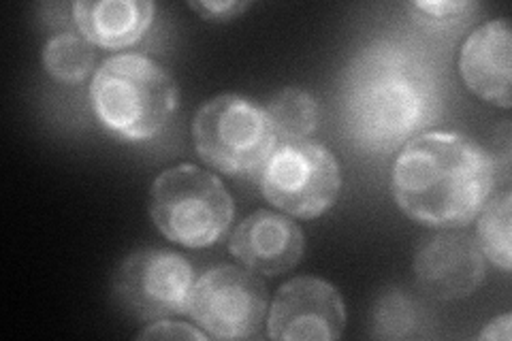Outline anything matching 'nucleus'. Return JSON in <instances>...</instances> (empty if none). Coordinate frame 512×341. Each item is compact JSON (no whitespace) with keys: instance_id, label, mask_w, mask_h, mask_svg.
Returning a JSON list of instances; mask_svg holds the SVG:
<instances>
[{"instance_id":"1","label":"nucleus","mask_w":512,"mask_h":341,"mask_svg":"<svg viewBox=\"0 0 512 341\" xmlns=\"http://www.w3.org/2000/svg\"><path fill=\"white\" fill-rule=\"evenodd\" d=\"M491 154L461 133H427L406 143L393 167L399 209L431 229L468 226L491 199Z\"/></svg>"},{"instance_id":"2","label":"nucleus","mask_w":512,"mask_h":341,"mask_svg":"<svg viewBox=\"0 0 512 341\" xmlns=\"http://www.w3.org/2000/svg\"><path fill=\"white\" fill-rule=\"evenodd\" d=\"M438 107L431 73L399 47L378 45L352 64L344 111L352 137L365 148L389 150L429 122Z\"/></svg>"},{"instance_id":"3","label":"nucleus","mask_w":512,"mask_h":341,"mask_svg":"<svg viewBox=\"0 0 512 341\" xmlns=\"http://www.w3.org/2000/svg\"><path fill=\"white\" fill-rule=\"evenodd\" d=\"M178 96L173 75L141 54L107 58L90 86L96 120L124 141H148L163 131L178 107Z\"/></svg>"},{"instance_id":"4","label":"nucleus","mask_w":512,"mask_h":341,"mask_svg":"<svg viewBox=\"0 0 512 341\" xmlns=\"http://www.w3.org/2000/svg\"><path fill=\"white\" fill-rule=\"evenodd\" d=\"M150 216L158 231L173 243L184 248H207L229 231L233 199L210 171L178 165L154 180Z\"/></svg>"},{"instance_id":"5","label":"nucleus","mask_w":512,"mask_h":341,"mask_svg":"<svg viewBox=\"0 0 512 341\" xmlns=\"http://www.w3.org/2000/svg\"><path fill=\"white\" fill-rule=\"evenodd\" d=\"M197 154L224 175H242L265 165L276 150L267 109L239 94H218L201 105L192 122Z\"/></svg>"},{"instance_id":"6","label":"nucleus","mask_w":512,"mask_h":341,"mask_svg":"<svg viewBox=\"0 0 512 341\" xmlns=\"http://www.w3.org/2000/svg\"><path fill=\"white\" fill-rule=\"evenodd\" d=\"M342 173L329 148L310 139L284 141L261 169L265 199L284 214L312 220L327 214L340 197Z\"/></svg>"},{"instance_id":"7","label":"nucleus","mask_w":512,"mask_h":341,"mask_svg":"<svg viewBox=\"0 0 512 341\" xmlns=\"http://www.w3.org/2000/svg\"><path fill=\"white\" fill-rule=\"evenodd\" d=\"M195 269L178 252L146 248L126 256L114 275V295L122 310L141 320L186 314Z\"/></svg>"},{"instance_id":"8","label":"nucleus","mask_w":512,"mask_h":341,"mask_svg":"<svg viewBox=\"0 0 512 341\" xmlns=\"http://www.w3.org/2000/svg\"><path fill=\"white\" fill-rule=\"evenodd\" d=\"M188 314L210 337L250 339L267 314L265 284L242 267L218 265L195 282Z\"/></svg>"},{"instance_id":"9","label":"nucleus","mask_w":512,"mask_h":341,"mask_svg":"<svg viewBox=\"0 0 512 341\" xmlns=\"http://www.w3.org/2000/svg\"><path fill=\"white\" fill-rule=\"evenodd\" d=\"M346 310L340 292L320 278L286 282L274 299L267 335L278 341L338 339L344 331Z\"/></svg>"},{"instance_id":"10","label":"nucleus","mask_w":512,"mask_h":341,"mask_svg":"<svg viewBox=\"0 0 512 341\" xmlns=\"http://www.w3.org/2000/svg\"><path fill=\"white\" fill-rule=\"evenodd\" d=\"M414 273L429 297L466 299L485 280V256L472 237L448 231L423 243L414 258Z\"/></svg>"},{"instance_id":"11","label":"nucleus","mask_w":512,"mask_h":341,"mask_svg":"<svg viewBox=\"0 0 512 341\" xmlns=\"http://www.w3.org/2000/svg\"><path fill=\"white\" fill-rule=\"evenodd\" d=\"M303 233L282 214L259 209L239 222L229 239V252L246 269L263 275H282L291 271L303 254Z\"/></svg>"},{"instance_id":"12","label":"nucleus","mask_w":512,"mask_h":341,"mask_svg":"<svg viewBox=\"0 0 512 341\" xmlns=\"http://www.w3.org/2000/svg\"><path fill=\"white\" fill-rule=\"evenodd\" d=\"M459 73L480 99L510 109V26L491 20L478 26L461 47Z\"/></svg>"},{"instance_id":"13","label":"nucleus","mask_w":512,"mask_h":341,"mask_svg":"<svg viewBox=\"0 0 512 341\" xmlns=\"http://www.w3.org/2000/svg\"><path fill=\"white\" fill-rule=\"evenodd\" d=\"M154 13L156 7L150 0H82L73 5V18L82 37L105 50H124L139 43Z\"/></svg>"},{"instance_id":"14","label":"nucleus","mask_w":512,"mask_h":341,"mask_svg":"<svg viewBox=\"0 0 512 341\" xmlns=\"http://www.w3.org/2000/svg\"><path fill=\"white\" fill-rule=\"evenodd\" d=\"M267 116L276 137L297 141L312 135L318 126V103L301 88H284L267 105Z\"/></svg>"},{"instance_id":"15","label":"nucleus","mask_w":512,"mask_h":341,"mask_svg":"<svg viewBox=\"0 0 512 341\" xmlns=\"http://www.w3.org/2000/svg\"><path fill=\"white\" fill-rule=\"evenodd\" d=\"M94 47L75 32H62L43 47V67L60 84H79L94 69Z\"/></svg>"},{"instance_id":"16","label":"nucleus","mask_w":512,"mask_h":341,"mask_svg":"<svg viewBox=\"0 0 512 341\" xmlns=\"http://www.w3.org/2000/svg\"><path fill=\"white\" fill-rule=\"evenodd\" d=\"M510 192L504 190L480 209L478 218V248L489 261L502 271H510Z\"/></svg>"},{"instance_id":"17","label":"nucleus","mask_w":512,"mask_h":341,"mask_svg":"<svg viewBox=\"0 0 512 341\" xmlns=\"http://www.w3.org/2000/svg\"><path fill=\"white\" fill-rule=\"evenodd\" d=\"M416 322V314L412 303L406 297L389 295L384 297L376 312V335L380 337H406Z\"/></svg>"},{"instance_id":"18","label":"nucleus","mask_w":512,"mask_h":341,"mask_svg":"<svg viewBox=\"0 0 512 341\" xmlns=\"http://www.w3.org/2000/svg\"><path fill=\"white\" fill-rule=\"evenodd\" d=\"M470 9H474L472 3H451V0H440V3H414L410 5V11L416 13V18H423L429 22H455L463 18Z\"/></svg>"},{"instance_id":"19","label":"nucleus","mask_w":512,"mask_h":341,"mask_svg":"<svg viewBox=\"0 0 512 341\" xmlns=\"http://www.w3.org/2000/svg\"><path fill=\"white\" fill-rule=\"evenodd\" d=\"M250 3L246 0H201V3H190V9H195L203 20H212V22H224L237 18L239 13L248 9Z\"/></svg>"},{"instance_id":"20","label":"nucleus","mask_w":512,"mask_h":341,"mask_svg":"<svg viewBox=\"0 0 512 341\" xmlns=\"http://www.w3.org/2000/svg\"><path fill=\"white\" fill-rule=\"evenodd\" d=\"M205 331H199L184 322H156L139 333V339H207Z\"/></svg>"},{"instance_id":"21","label":"nucleus","mask_w":512,"mask_h":341,"mask_svg":"<svg viewBox=\"0 0 512 341\" xmlns=\"http://www.w3.org/2000/svg\"><path fill=\"white\" fill-rule=\"evenodd\" d=\"M510 314H504L500 318H495L487 324V329L480 333L478 337L480 339H502V341H508L510 339Z\"/></svg>"}]
</instances>
